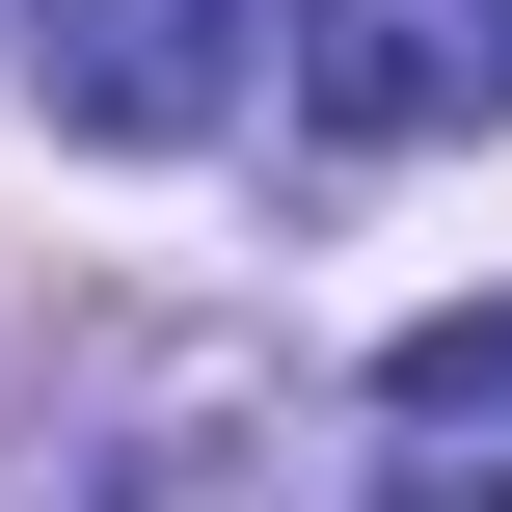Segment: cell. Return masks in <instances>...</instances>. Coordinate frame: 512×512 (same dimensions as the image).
Segmentation results:
<instances>
[{
  "label": "cell",
  "instance_id": "1",
  "mask_svg": "<svg viewBox=\"0 0 512 512\" xmlns=\"http://www.w3.org/2000/svg\"><path fill=\"white\" fill-rule=\"evenodd\" d=\"M243 54H270V0H27V81H54V135H108V162L216 135Z\"/></svg>",
  "mask_w": 512,
  "mask_h": 512
},
{
  "label": "cell",
  "instance_id": "3",
  "mask_svg": "<svg viewBox=\"0 0 512 512\" xmlns=\"http://www.w3.org/2000/svg\"><path fill=\"white\" fill-rule=\"evenodd\" d=\"M378 486H512V297L378 351Z\"/></svg>",
  "mask_w": 512,
  "mask_h": 512
},
{
  "label": "cell",
  "instance_id": "2",
  "mask_svg": "<svg viewBox=\"0 0 512 512\" xmlns=\"http://www.w3.org/2000/svg\"><path fill=\"white\" fill-rule=\"evenodd\" d=\"M486 81H512V27H486V0H297V108H324L351 162H405V135H459Z\"/></svg>",
  "mask_w": 512,
  "mask_h": 512
}]
</instances>
